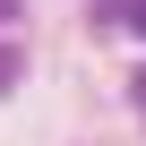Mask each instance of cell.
Returning a JSON list of instances; mask_svg holds the SVG:
<instances>
[{"mask_svg":"<svg viewBox=\"0 0 146 146\" xmlns=\"http://www.w3.org/2000/svg\"><path fill=\"white\" fill-rule=\"evenodd\" d=\"M17 69H26V60H17L9 43H0V95H9V86H17Z\"/></svg>","mask_w":146,"mask_h":146,"instance_id":"1","label":"cell"},{"mask_svg":"<svg viewBox=\"0 0 146 146\" xmlns=\"http://www.w3.org/2000/svg\"><path fill=\"white\" fill-rule=\"evenodd\" d=\"M120 17H129V26H137V35H146V0H129V9H120Z\"/></svg>","mask_w":146,"mask_h":146,"instance_id":"2","label":"cell"},{"mask_svg":"<svg viewBox=\"0 0 146 146\" xmlns=\"http://www.w3.org/2000/svg\"><path fill=\"white\" fill-rule=\"evenodd\" d=\"M9 17H17V0H0V26H9Z\"/></svg>","mask_w":146,"mask_h":146,"instance_id":"3","label":"cell"},{"mask_svg":"<svg viewBox=\"0 0 146 146\" xmlns=\"http://www.w3.org/2000/svg\"><path fill=\"white\" fill-rule=\"evenodd\" d=\"M137 103H146V69H137Z\"/></svg>","mask_w":146,"mask_h":146,"instance_id":"4","label":"cell"}]
</instances>
